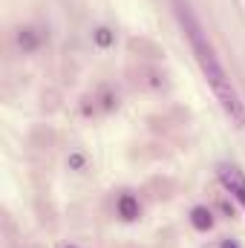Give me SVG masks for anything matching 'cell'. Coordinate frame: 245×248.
<instances>
[{
    "label": "cell",
    "instance_id": "6da1fadb",
    "mask_svg": "<svg viewBox=\"0 0 245 248\" xmlns=\"http://www.w3.org/2000/svg\"><path fill=\"white\" fill-rule=\"evenodd\" d=\"M173 15L179 20V29H182L184 41L190 44V52H193V58L199 63V72H202L205 84L211 87L214 98L219 101L225 119L234 124L237 130H245V101H243V95H240V90H237V84L231 81L222 58L216 55V46L208 38L202 20L196 17V12L190 9L187 0H173Z\"/></svg>",
    "mask_w": 245,
    "mask_h": 248
},
{
    "label": "cell",
    "instance_id": "7a4b0ae2",
    "mask_svg": "<svg viewBox=\"0 0 245 248\" xmlns=\"http://www.w3.org/2000/svg\"><path fill=\"white\" fill-rule=\"evenodd\" d=\"M216 179H219V185L225 187L245 211V173H243V168H237V165H219L216 168Z\"/></svg>",
    "mask_w": 245,
    "mask_h": 248
},
{
    "label": "cell",
    "instance_id": "3957f363",
    "mask_svg": "<svg viewBox=\"0 0 245 248\" xmlns=\"http://www.w3.org/2000/svg\"><path fill=\"white\" fill-rule=\"evenodd\" d=\"M190 225H193L196 231H208V228L214 225V214H211L208 208H202V205H196V208L190 211Z\"/></svg>",
    "mask_w": 245,
    "mask_h": 248
},
{
    "label": "cell",
    "instance_id": "277c9868",
    "mask_svg": "<svg viewBox=\"0 0 245 248\" xmlns=\"http://www.w3.org/2000/svg\"><path fill=\"white\" fill-rule=\"evenodd\" d=\"M119 214H122L124 219H136L138 217V202H136L133 193H122L119 196Z\"/></svg>",
    "mask_w": 245,
    "mask_h": 248
},
{
    "label": "cell",
    "instance_id": "5b68a950",
    "mask_svg": "<svg viewBox=\"0 0 245 248\" xmlns=\"http://www.w3.org/2000/svg\"><path fill=\"white\" fill-rule=\"evenodd\" d=\"M95 44H98V46H110V44H113V32H110L107 26L95 29Z\"/></svg>",
    "mask_w": 245,
    "mask_h": 248
},
{
    "label": "cell",
    "instance_id": "8992f818",
    "mask_svg": "<svg viewBox=\"0 0 245 248\" xmlns=\"http://www.w3.org/2000/svg\"><path fill=\"white\" fill-rule=\"evenodd\" d=\"M219 248H240V246H237L234 240H222V243H219Z\"/></svg>",
    "mask_w": 245,
    "mask_h": 248
},
{
    "label": "cell",
    "instance_id": "52a82bcc",
    "mask_svg": "<svg viewBox=\"0 0 245 248\" xmlns=\"http://www.w3.org/2000/svg\"><path fill=\"white\" fill-rule=\"evenodd\" d=\"M66 248H75V246H66Z\"/></svg>",
    "mask_w": 245,
    "mask_h": 248
}]
</instances>
